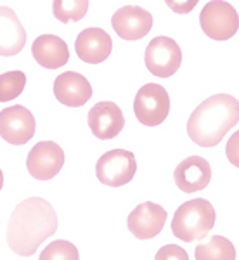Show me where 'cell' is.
<instances>
[{
  "mask_svg": "<svg viewBox=\"0 0 239 260\" xmlns=\"http://www.w3.org/2000/svg\"><path fill=\"white\" fill-rule=\"evenodd\" d=\"M133 113L146 127H156L163 123L170 113L168 92L159 83H146L135 94Z\"/></svg>",
  "mask_w": 239,
  "mask_h": 260,
  "instance_id": "obj_4",
  "label": "cell"
},
{
  "mask_svg": "<svg viewBox=\"0 0 239 260\" xmlns=\"http://www.w3.org/2000/svg\"><path fill=\"white\" fill-rule=\"evenodd\" d=\"M154 260H189L187 251L177 245H165L158 250Z\"/></svg>",
  "mask_w": 239,
  "mask_h": 260,
  "instance_id": "obj_22",
  "label": "cell"
},
{
  "mask_svg": "<svg viewBox=\"0 0 239 260\" xmlns=\"http://www.w3.org/2000/svg\"><path fill=\"white\" fill-rule=\"evenodd\" d=\"M39 260H80L78 250L73 243L66 240H56L49 243L44 250Z\"/></svg>",
  "mask_w": 239,
  "mask_h": 260,
  "instance_id": "obj_21",
  "label": "cell"
},
{
  "mask_svg": "<svg viewBox=\"0 0 239 260\" xmlns=\"http://www.w3.org/2000/svg\"><path fill=\"white\" fill-rule=\"evenodd\" d=\"M35 118L28 108L14 104L0 111V137L14 146H23L35 136Z\"/></svg>",
  "mask_w": 239,
  "mask_h": 260,
  "instance_id": "obj_8",
  "label": "cell"
},
{
  "mask_svg": "<svg viewBox=\"0 0 239 260\" xmlns=\"http://www.w3.org/2000/svg\"><path fill=\"white\" fill-rule=\"evenodd\" d=\"M174 180L184 192L203 191L212 180V167L201 156H189L180 161L174 172Z\"/></svg>",
  "mask_w": 239,
  "mask_h": 260,
  "instance_id": "obj_15",
  "label": "cell"
},
{
  "mask_svg": "<svg viewBox=\"0 0 239 260\" xmlns=\"http://www.w3.org/2000/svg\"><path fill=\"white\" fill-rule=\"evenodd\" d=\"M64 165V151L54 141H40L30 149L26 169L33 179L49 180L56 177Z\"/></svg>",
  "mask_w": 239,
  "mask_h": 260,
  "instance_id": "obj_9",
  "label": "cell"
},
{
  "mask_svg": "<svg viewBox=\"0 0 239 260\" xmlns=\"http://www.w3.org/2000/svg\"><path fill=\"white\" fill-rule=\"evenodd\" d=\"M199 24L212 40H229L237 33V11L229 2H208L199 14Z\"/></svg>",
  "mask_w": 239,
  "mask_h": 260,
  "instance_id": "obj_7",
  "label": "cell"
},
{
  "mask_svg": "<svg viewBox=\"0 0 239 260\" xmlns=\"http://www.w3.org/2000/svg\"><path fill=\"white\" fill-rule=\"evenodd\" d=\"M26 31L19 23L18 14L6 6H0V56L11 57L23 50Z\"/></svg>",
  "mask_w": 239,
  "mask_h": 260,
  "instance_id": "obj_16",
  "label": "cell"
},
{
  "mask_svg": "<svg viewBox=\"0 0 239 260\" xmlns=\"http://www.w3.org/2000/svg\"><path fill=\"white\" fill-rule=\"evenodd\" d=\"M89 127L97 139L108 141L116 137L125 127V116L121 108L111 101H100L89 111Z\"/></svg>",
  "mask_w": 239,
  "mask_h": 260,
  "instance_id": "obj_11",
  "label": "cell"
},
{
  "mask_svg": "<svg viewBox=\"0 0 239 260\" xmlns=\"http://www.w3.org/2000/svg\"><path fill=\"white\" fill-rule=\"evenodd\" d=\"M239 121V101L229 94H215L199 104L187 121V136L199 148H213Z\"/></svg>",
  "mask_w": 239,
  "mask_h": 260,
  "instance_id": "obj_2",
  "label": "cell"
},
{
  "mask_svg": "<svg viewBox=\"0 0 239 260\" xmlns=\"http://www.w3.org/2000/svg\"><path fill=\"white\" fill-rule=\"evenodd\" d=\"M26 85V75L19 70L7 71L0 75V103H9V101L19 98L21 92Z\"/></svg>",
  "mask_w": 239,
  "mask_h": 260,
  "instance_id": "obj_20",
  "label": "cell"
},
{
  "mask_svg": "<svg viewBox=\"0 0 239 260\" xmlns=\"http://www.w3.org/2000/svg\"><path fill=\"white\" fill-rule=\"evenodd\" d=\"M54 95L64 106L80 108L92 98V85L83 75L66 71L54 80Z\"/></svg>",
  "mask_w": 239,
  "mask_h": 260,
  "instance_id": "obj_14",
  "label": "cell"
},
{
  "mask_svg": "<svg viewBox=\"0 0 239 260\" xmlns=\"http://www.w3.org/2000/svg\"><path fill=\"white\" fill-rule=\"evenodd\" d=\"M166 222V210L158 203L146 201L133 208V212L128 215L127 225L128 231L139 240H151L161 233L163 225Z\"/></svg>",
  "mask_w": 239,
  "mask_h": 260,
  "instance_id": "obj_12",
  "label": "cell"
},
{
  "mask_svg": "<svg viewBox=\"0 0 239 260\" xmlns=\"http://www.w3.org/2000/svg\"><path fill=\"white\" fill-rule=\"evenodd\" d=\"M31 54L40 66L57 70L70 61V49L66 42L57 35H40L31 45Z\"/></svg>",
  "mask_w": 239,
  "mask_h": 260,
  "instance_id": "obj_17",
  "label": "cell"
},
{
  "mask_svg": "<svg viewBox=\"0 0 239 260\" xmlns=\"http://www.w3.org/2000/svg\"><path fill=\"white\" fill-rule=\"evenodd\" d=\"M75 50L83 62L99 64L110 57L113 42L111 37L103 28H85L78 33L77 40H75Z\"/></svg>",
  "mask_w": 239,
  "mask_h": 260,
  "instance_id": "obj_13",
  "label": "cell"
},
{
  "mask_svg": "<svg viewBox=\"0 0 239 260\" xmlns=\"http://www.w3.org/2000/svg\"><path fill=\"white\" fill-rule=\"evenodd\" d=\"M215 208L208 200L196 198L180 205L172 219V233L175 238L192 243L203 240L215 225Z\"/></svg>",
  "mask_w": 239,
  "mask_h": 260,
  "instance_id": "obj_3",
  "label": "cell"
},
{
  "mask_svg": "<svg viewBox=\"0 0 239 260\" xmlns=\"http://www.w3.org/2000/svg\"><path fill=\"white\" fill-rule=\"evenodd\" d=\"M196 260H236V248L227 238L212 236L194 250Z\"/></svg>",
  "mask_w": 239,
  "mask_h": 260,
  "instance_id": "obj_18",
  "label": "cell"
},
{
  "mask_svg": "<svg viewBox=\"0 0 239 260\" xmlns=\"http://www.w3.org/2000/svg\"><path fill=\"white\" fill-rule=\"evenodd\" d=\"M2 186H4V174H2V170H0V189H2Z\"/></svg>",
  "mask_w": 239,
  "mask_h": 260,
  "instance_id": "obj_23",
  "label": "cell"
},
{
  "mask_svg": "<svg viewBox=\"0 0 239 260\" xmlns=\"http://www.w3.org/2000/svg\"><path fill=\"white\" fill-rule=\"evenodd\" d=\"M144 62L154 77L168 78L177 73L182 64V50L170 37H156L146 47Z\"/></svg>",
  "mask_w": 239,
  "mask_h": 260,
  "instance_id": "obj_6",
  "label": "cell"
},
{
  "mask_svg": "<svg viewBox=\"0 0 239 260\" xmlns=\"http://www.w3.org/2000/svg\"><path fill=\"white\" fill-rule=\"evenodd\" d=\"M137 161L133 153L127 149H111L104 153L95 165L99 182L110 187H121L135 177Z\"/></svg>",
  "mask_w": 239,
  "mask_h": 260,
  "instance_id": "obj_5",
  "label": "cell"
},
{
  "mask_svg": "<svg viewBox=\"0 0 239 260\" xmlns=\"http://www.w3.org/2000/svg\"><path fill=\"white\" fill-rule=\"evenodd\" d=\"M89 2L87 0H56L52 4V12L61 23H77L87 14Z\"/></svg>",
  "mask_w": 239,
  "mask_h": 260,
  "instance_id": "obj_19",
  "label": "cell"
},
{
  "mask_svg": "<svg viewBox=\"0 0 239 260\" xmlns=\"http://www.w3.org/2000/svg\"><path fill=\"white\" fill-rule=\"evenodd\" d=\"M57 231V215L49 201L33 196L21 201L7 224V245L21 257H31L42 241Z\"/></svg>",
  "mask_w": 239,
  "mask_h": 260,
  "instance_id": "obj_1",
  "label": "cell"
},
{
  "mask_svg": "<svg viewBox=\"0 0 239 260\" xmlns=\"http://www.w3.org/2000/svg\"><path fill=\"white\" fill-rule=\"evenodd\" d=\"M111 26L123 40H141L153 28V14L139 6H125L111 18Z\"/></svg>",
  "mask_w": 239,
  "mask_h": 260,
  "instance_id": "obj_10",
  "label": "cell"
}]
</instances>
